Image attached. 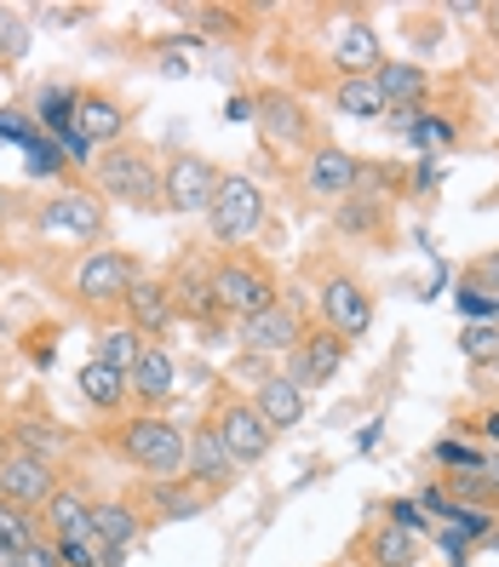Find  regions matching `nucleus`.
Here are the masks:
<instances>
[{
	"label": "nucleus",
	"mask_w": 499,
	"mask_h": 567,
	"mask_svg": "<svg viewBox=\"0 0 499 567\" xmlns=\"http://www.w3.org/2000/svg\"><path fill=\"white\" fill-rule=\"evenodd\" d=\"M52 493H58V471L47 458H29V453L0 458V498H7V505L29 511V505H47Z\"/></svg>",
	"instance_id": "9d476101"
},
{
	"label": "nucleus",
	"mask_w": 499,
	"mask_h": 567,
	"mask_svg": "<svg viewBox=\"0 0 499 567\" xmlns=\"http://www.w3.org/2000/svg\"><path fill=\"white\" fill-rule=\"evenodd\" d=\"M459 355L471 367H499V327L493 321H471L459 332Z\"/></svg>",
	"instance_id": "c756f323"
},
{
	"label": "nucleus",
	"mask_w": 499,
	"mask_h": 567,
	"mask_svg": "<svg viewBox=\"0 0 499 567\" xmlns=\"http://www.w3.org/2000/svg\"><path fill=\"white\" fill-rule=\"evenodd\" d=\"M379 436H385V424H368V430L356 436V447H361V453H374V447H379Z\"/></svg>",
	"instance_id": "49530a36"
},
{
	"label": "nucleus",
	"mask_w": 499,
	"mask_h": 567,
	"mask_svg": "<svg viewBox=\"0 0 499 567\" xmlns=\"http://www.w3.org/2000/svg\"><path fill=\"white\" fill-rule=\"evenodd\" d=\"M150 505H155L166 522H184V516H202V511L213 505V493L195 487L190 476H184V482H150Z\"/></svg>",
	"instance_id": "5701e85b"
},
{
	"label": "nucleus",
	"mask_w": 499,
	"mask_h": 567,
	"mask_svg": "<svg viewBox=\"0 0 499 567\" xmlns=\"http://www.w3.org/2000/svg\"><path fill=\"white\" fill-rule=\"evenodd\" d=\"M173 305L190 310V316H213V287L195 281V276H179V281H173Z\"/></svg>",
	"instance_id": "c9c22d12"
},
{
	"label": "nucleus",
	"mask_w": 499,
	"mask_h": 567,
	"mask_svg": "<svg viewBox=\"0 0 499 567\" xmlns=\"http://www.w3.org/2000/svg\"><path fill=\"white\" fill-rule=\"evenodd\" d=\"M253 115H258L253 97H230V104H224V121H253Z\"/></svg>",
	"instance_id": "a18cd8bd"
},
{
	"label": "nucleus",
	"mask_w": 499,
	"mask_h": 567,
	"mask_svg": "<svg viewBox=\"0 0 499 567\" xmlns=\"http://www.w3.org/2000/svg\"><path fill=\"white\" fill-rule=\"evenodd\" d=\"M213 189H218V166H213V161H202V155L166 161L161 202L173 207V213H207V207H213Z\"/></svg>",
	"instance_id": "423d86ee"
},
{
	"label": "nucleus",
	"mask_w": 499,
	"mask_h": 567,
	"mask_svg": "<svg viewBox=\"0 0 499 567\" xmlns=\"http://www.w3.org/2000/svg\"><path fill=\"white\" fill-rule=\"evenodd\" d=\"M121 453L139 464V471H150V476H173V471H184V453H190V436L179 424H166V419H132V424H121Z\"/></svg>",
	"instance_id": "7ed1b4c3"
},
{
	"label": "nucleus",
	"mask_w": 499,
	"mask_h": 567,
	"mask_svg": "<svg viewBox=\"0 0 499 567\" xmlns=\"http://www.w3.org/2000/svg\"><path fill=\"white\" fill-rule=\"evenodd\" d=\"M58 561L63 567H104V545L81 533V539H58Z\"/></svg>",
	"instance_id": "e433bc0d"
},
{
	"label": "nucleus",
	"mask_w": 499,
	"mask_h": 567,
	"mask_svg": "<svg viewBox=\"0 0 499 567\" xmlns=\"http://www.w3.org/2000/svg\"><path fill=\"white\" fill-rule=\"evenodd\" d=\"M75 104H81V97H75L70 86H41V92H35V121L52 126V132H63V126L75 121Z\"/></svg>",
	"instance_id": "7c9ffc66"
},
{
	"label": "nucleus",
	"mask_w": 499,
	"mask_h": 567,
	"mask_svg": "<svg viewBox=\"0 0 499 567\" xmlns=\"http://www.w3.org/2000/svg\"><path fill=\"white\" fill-rule=\"evenodd\" d=\"M368 556H374V567H419L425 545L414 539L408 527L385 522V527H374V545H368Z\"/></svg>",
	"instance_id": "a878e982"
},
{
	"label": "nucleus",
	"mask_w": 499,
	"mask_h": 567,
	"mask_svg": "<svg viewBox=\"0 0 499 567\" xmlns=\"http://www.w3.org/2000/svg\"><path fill=\"white\" fill-rule=\"evenodd\" d=\"M356 178H361V161L345 155V150H333V144H322V150L305 161V189H310V195H345Z\"/></svg>",
	"instance_id": "f3484780"
},
{
	"label": "nucleus",
	"mask_w": 499,
	"mask_h": 567,
	"mask_svg": "<svg viewBox=\"0 0 499 567\" xmlns=\"http://www.w3.org/2000/svg\"><path fill=\"white\" fill-rule=\"evenodd\" d=\"M482 436H488V442H499V408H493V413L482 419Z\"/></svg>",
	"instance_id": "09e8293b"
},
{
	"label": "nucleus",
	"mask_w": 499,
	"mask_h": 567,
	"mask_svg": "<svg viewBox=\"0 0 499 567\" xmlns=\"http://www.w3.org/2000/svg\"><path fill=\"white\" fill-rule=\"evenodd\" d=\"M23 52H29V29H23V18H18V12H0V58L18 63Z\"/></svg>",
	"instance_id": "58836bf2"
},
{
	"label": "nucleus",
	"mask_w": 499,
	"mask_h": 567,
	"mask_svg": "<svg viewBox=\"0 0 499 567\" xmlns=\"http://www.w3.org/2000/svg\"><path fill=\"white\" fill-rule=\"evenodd\" d=\"M345 367V339L339 332H305V339L293 344V384H322Z\"/></svg>",
	"instance_id": "ddd939ff"
},
{
	"label": "nucleus",
	"mask_w": 499,
	"mask_h": 567,
	"mask_svg": "<svg viewBox=\"0 0 499 567\" xmlns=\"http://www.w3.org/2000/svg\"><path fill=\"white\" fill-rule=\"evenodd\" d=\"M207 287H213V310L242 316V321L276 305V281L264 276L258 264H247V258H224L218 270L207 276Z\"/></svg>",
	"instance_id": "20e7f679"
},
{
	"label": "nucleus",
	"mask_w": 499,
	"mask_h": 567,
	"mask_svg": "<svg viewBox=\"0 0 499 567\" xmlns=\"http://www.w3.org/2000/svg\"><path fill=\"white\" fill-rule=\"evenodd\" d=\"M374 81L385 92V110H419V97L430 86V75L419 70V63H379Z\"/></svg>",
	"instance_id": "4be33fe9"
},
{
	"label": "nucleus",
	"mask_w": 499,
	"mask_h": 567,
	"mask_svg": "<svg viewBox=\"0 0 499 567\" xmlns=\"http://www.w3.org/2000/svg\"><path fill=\"white\" fill-rule=\"evenodd\" d=\"M126 316H132V327H139V332H166V327L179 321L173 287H161V281L139 276V281H132V292H126Z\"/></svg>",
	"instance_id": "dca6fc26"
},
{
	"label": "nucleus",
	"mask_w": 499,
	"mask_h": 567,
	"mask_svg": "<svg viewBox=\"0 0 499 567\" xmlns=\"http://www.w3.org/2000/svg\"><path fill=\"white\" fill-rule=\"evenodd\" d=\"M144 355V332L139 327H110L104 339H98V355L92 361H104V367H115V373H132V361Z\"/></svg>",
	"instance_id": "cd10ccee"
},
{
	"label": "nucleus",
	"mask_w": 499,
	"mask_h": 567,
	"mask_svg": "<svg viewBox=\"0 0 499 567\" xmlns=\"http://www.w3.org/2000/svg\"><path fill=\"white\" fill-rule=\"evenodd\" d=\"M0 567H18V556H0Z\"/></svg>",
	"instance_id": "864d4df0"
},
{
	"label": "nucleus",
	"mask_w": 499,
	"mask_h": 567,
	"mask_svg": "<svg viewBox=\"0 0 499 567\" xmlns=\"http://www.w3.org/2000/svg\"><path fill=\"white\" fill-rule=\"evenodd\" d=\"M253 121H264V132H271V144H282V150H293V144H305V132H310L305 110H298L293 97H282V92H271V97H258V115H253Z\"/></svg>",
	"instance_id": "412c9836"
},
{
	"label": "nucleus",
	"mask_w": 499,
	"mask_h": 567,
	"mask_svg": "<svg viewBox=\"0 0 499 567\" xmlns=\"http://www.w3.org/2000/svg\"><path fill=\"white\" fill-rule=\"evenodd\" d=\"M333 567H368V561H350V556H345V561H333Z\"/></svg>",
	"instance_id": "3c124183"
},
{
	"label": "nucleus",
	"mask_w": 499,
	"mask_h": 567,
	"mask_svg": "<svg viewBox=\"0 0 499 567\" xmlns=\"http://www.w3.org/2000/svg\"><path fill=\"white\" fill-rule=\"evenodd\" d=\"M213 430H218V442L230 447L236 464H258L264 453H271V436H276V430L253 413V402H218Z\"/></svg>",
	"instance_id": "6e6552de"
},
{
	"label": "nucleus",
	"mask_w": 499,
	"mask_h": 567,
	"mask_svg": "<svg viewBox=\"0 0 499 567\" xmlns=\"http://www.w3.org/2000/svg\"><path fill=\"white\" fill-rule=\"evenodd\" d=\"M132 281H139V264H132L126 252H115V247L86 252V258L75 264V276H70V287H75L81 305H126Z\"/></svg>",
	"instance_id": "39448f33"
},
{
	"label": "nucleus",
	"mask_w": 499,
	"mask_h": 567,
	"mask_svg": "<svg viewBox=\"0 0 499 567\" xmlns=\"http://www.w3.org/2000/svg\"><path fill=\"white\" fill-rule=\"evenodd\" d=\"M454 138H459V126H454L448 115H430V110H419L414 126H408V144H414V150H442V144H454Z\"/></svg>",
	"instance_id": "473e14b6"
},
{
	"label": "nucleus",
	"mask_w": 499,
	"mask_h": 567,
	"mask_svg": "<svg viewBox=\"0 0 499 567\" xmlns=\"http://www.w3.org/2000/svg\"><path fill=\"white\" fill-rule=\"evenodd\" d=\"M333 63H339V70L345 75H374L379 70V35H374V29L368 23H339V41H333Z\"/></svg>",
	"instance_id": "6ab92c4d"
},
{
	"label": "nucleus",
	"mask_w": 499,
	"mask_h": 567,
	"mask_svg": "<svg viewBox=\"0 0 499 567\" xmlns=\"http://www.w3.org/2000/svg\"><path fill=\"white\" fill-rule=\"evenodd\" d=\"M92 178H98V189H104L110 202H121V207H155V202H161L155 161H150L144 150H132V144H110L104 155L92 161Z\"/></svg>",
	"instance_id": "f257e3e1"
},
{
	"label": "nucleus",
	"mask_w": 499,
	"mask_h": 567,
	"mask_svg": "<svg viewBox=\"0 0 499 567\" xmlns=\"http://www.w3.org/2000/svg\"><path fill=\"white\" fill-rule=\"evenodd\" d=\"M322 321L327 332H339V339H361V332L374 327V298L356 276H327L322 281Z\"/></svg>",
	"instance_id": "0eeeda50"
},
{
	"label": "nucleus",
	"mask_w": 499,
	"mask_h": 567,
	"mask_svg": "<svg viewBox=\"0 0 499 567\" xmlns=\"http://www.w3.org/2000/svg\"><path fill=\"white\" fill-rule=\"evenodd\" d=\"M18 567H63V561H58V545H41V539H35V545L18 556Z\"/></svg>",
	"instance_id": "79ce46f5"
},
{
	"label": "nucleus",
	"mask_w": 499,
	"mask_h": 567,
	"mask_svg": "<svg viewBox=\"0 0 499 567\" xmlns=\"http://www.w3.org/2000/svg\"><path fill=\"white\" fill-rule=\"evenodd\" d=\"M236 471H242V464L230 458V447L218 442V430H213V424L195 430L190 453H184V476H190L195 487H207V493H224L230 482H236Z\"/></svg>",
	"instance_id": "9b49d317"
},
{
	"label": "nucleus",
	"mask_w": 499,
	"mask_h": 567,
	"mask_svg": "<svg viewBox=\"0 0 499 567\" xmlns=\"http://www.w3.org/2000/svg\"><path fill=\"white\" fill-rule=\"evenodd\" d=\"M92 539L104 545V567H121L139 545V511L132 505H92Z\"/></svg>",
	"instance_id": "4468645a"
},
{
	"label": "nucleus",
	"mask_w": 499,
	"mask_h": 567,
	"mask_svg": "<svg viewBox=\"0 0 499 567\" xmlns=\"http://www.w3.org/2000/svg\"><path fill=\"white\" fill-rule=\"evenodd\" d=\"M437 458H442V464H459V471H477V453L465 447V442H442V447H437Z\"/></svg>",
	"instance_id": "37998d69"
},
{
	"label": "nucleus",
	"mask_w": 499,
	"mask_h": 567,
	"mask_svg": "<svg viewBox=\"0 0 499 567\" xmlns=\"http://www.w3.org/2000/svg\"><path fill=\"white\" fill-rule=\"evenodd\" d=\"M488 550H499V522H493V533H488V539H482Z\"/></svg>",
	"instance_id": "8fccbe9b"
},
{
	"label": "nucleus",
	"mask_w": 499,
	"mask_h": 567,
	"mask_svg": "<svg viewBox=\"0 0 499 567\" xmlns=\"http://www.w3.org/2000/svg\"><path fill=\"white\" fill-rule=\"evenodd\" d=\"M35 229L41 236H75V241H92L104 229V207L92 202L86 189H63L35 213Z\"/></svg>",
	"instance_id": "1a4fd4ad"
},
{
	"label": "nucleus",
	"mask_w": 499,
	"mask_h": 567,
	"mask_svg": "<svg viewBox=\"0 0 499 567\" xmlns=\"http://www.w3.org/2000/svg\"><path fill=\"white\" fill-rule=\"evenodd\" d=\"M379 218H385V207H379V202H345V207H339V229H345V236L379 229Z\"/></svg>",
	"instance_id": "4c0bfd02"
},
{
	"label": "nucleus",
	"mask_w": 499,
	"mask_h": 567,
	"mask_svg": "<svg viewBox=\"0 0 499 567\" xmlns=\"http://www.w3.org/2000/svg\"><path fill=\"white\" fill-rule=\"evenodd\" d=\"M333 104H339L350 121H379V115H390L374 75H339V86H333Z\"/></svg>",
	"instance_id": "393cba45"
},
{
	"label": "nucleus",
	"mask_w": 499,
	"mask_h": 567,
	"mask_svg": "<svg viewBox=\"0 0 499 567\" xmlns=\"http://www.w3.org/2000/svg\"><path fill=\"white\" fill-rule=\"evenodd\" d=\"M126 384H132L139 402H166V395H173V355H166L161 344H144V355L132 361Z\"/></svg>",
	"instance_id": "aec40b11"
},
{
	"label": "nucleus",
	"mask_w": 499,
	"mask_h": 567,
	"mask_svg": "<svg viewBox=\"0 0 499 567\" xmlns=\"http://www.w3.org/2000/svg\"><path fill=\"white\" fill-rule=\"evenodd\" d=\"M0 138H7V144H29V138H35V126L23 121V110H0Z\"/></svg>",
	"instance_id": "a19ab883"
},
{
	"label": "nucleus",
	"mask_w": 499,
	"mask_h": 567,
	"mask_svg": "<svg viewBox=\"0 0 499 567\" xmlns=\"http://www.w3.org/2000/svg\"><path fill=\"white\" fill-rule=\"evenodd\" d=\"M390 522H396V527H408L414 539H425V533H430V522H425V505H414V498H396V505H390Z\"/></svg>",
	"instance_id": "ea45409f"
},
{
	"label": "nucleus",
	"mask_w": 499,
	"mask_h": 567,
	"mask_svg": "<svg viewBox=\"0 0 499 567\" xmlns=\"http://www.w3.org/2000/svg\"><path fill=\"white\" fill-rule=\"evenodd\" d=\"M488 18H493V35H499V7H488Z\"/></svg>",
	"instance_id": "603ef678"
},
{
	"label": "nucleus",
	"mask_w": 499,
	"mask_h": 567,
	"mask_svg": "<svg viewBox=\"0 0 499 567\" xmlns=\"http://www.w3.org/2000/svg\"><path fill=\"white\" fill-rule=\"evenodd\" d=\"M23 155H29V161H23V173H29V178H52V173H63V150L47 144V138H29Z\"/></svg>",
	"instance_id": "f704fd0d"
},
{
	"label": "nucleus",
	"mask_w": 499,
	"mask_h": 567,
	"mask_svg": "<svg viewBox=\"0 0 499 567\" xmlns=\"http://www.w3.org/2000/svg\"><path fill=\"white\" fill-rule=\"evenodd\" d=\"M258 224H264V195H258V184H253V178H242V173H218L213 207H207V229H213V241L242 247Z\"/></svg>",
	"instance_id": "f03ea898"
},
{
	"label": "nucleus",
	"mask_w": 499,
	"mask_h": 567,
	"mask_svg": "<svg viewBox=\"0 0 499 567\" xmlns=\"http://www.w3.org/2000/svg\"><path fill=\"white\" fill-rule=\"evenodd\" d=\"M47 527H52V545L58 539H81V533H92V505L75 487H58L47 498Z\"/></svg>",
	"instance_id": "b1692460"
},
{
	"label": "nucleus",
	"mask_w": 499,
	"mask_h": 567,
	"mask_svg": "<svg viewBox=\"0 0 499 567\" xmlns=\"http://www.w3.org/2000/svg\"><path fill=\"white\" fill-rule=\"evenodd\" d=\"M298 339H305V327H298V310L293 305H276L271 310H258V316H247L242 321V344L253 350V355H276V350H293Z\"/></svg>",
	"instance_id": "f8f14e48"
},
{
	"label": "nucleus",
	"mask_w": 499,
	"mask_h": 567,
	"mask_svg": "<svg viewBox=\"0 0 499 567\" xmlns=\"http://www.w3.org/2000/svg\"><path fill=\"white\" fill-rule=\"evenodd\" d=\"M454 305H459V316H471V321H493V316H499V292H488L482 281L465 276L459 292H454Z\"/></svg>",
	"instance_id": "72a5a7b5"
},
{
	"label": "nucleus",
	"mask_w": 499,
	"mask_h": 567,
	"mask_svg": "<svg viewBox=\"0 0 499 567\" xmlns=\"http://www.w3.org/2000/svg\"><path fill=\"white\" fill-rule=\"evenodd\" d=\"M75 132H81V138L98 150V144H121V132H126V110L115 104V97L110 92H92V97H81V104H75V121H70Z\"/></svg>",
	"instance_id": "2eb2a0df"
},
{
	"label": "nucleus",
	"mask_w": 499,
	"mask_h": 567,
	"mask_svg": "<svg viewBox=\"0 0 499 567\" xmlns=\"http://www.w3.org/2000/svg\"><path fill=\"white\" fill-rule=\"evenodd\" d=\"M253 413L271 430H293L298 419H305V390H298L293 379H264L253 390Z\"/></svg>",
	"instance_id": "a211bd4d"
},
{
	"label": "nucleus",
	"mask_w": 499,
	"mask_h": 567,
	"mask_svg": "<svg viewBox=\"0 0 499 567\" xmlns=\"http://www.w3.org/2000/svg\"><path fill=\"white\" fill-rule=\"evenodd\" d=\"M471 281H482L488 292H499V247H493V252L477 264V270H471Z\"/></svg>",
	"instance_id": "c03bdc74"
},
{
	"label": "nucleus",
	"mask_w": 499,
	"mask_h": 567,
	"mask_svg": "<svg viewBox=\"0 0 499 567\" xmlns=\"http://www.w3.org/2000/svg\"><path fill=\"white\" fill-rule=\"evenodd\" d=\"M47 23H75L81 18V7H52V12H41Z\"/></svg>",
	"instance_id": "de8ad7c7"
},
{
	"label": "nucleus",
	"mask_w": 499,
	"mask_h": 567,
	"mask_svg": "<svg viewBox=\"0 0 499 567\" xmlns=\"http://www.w3.org/2000/svg\"><path fill=\"white\" fill-rule=\"evenodd\" d=\"M75 384H81V395H86L98 413L121 408V395H126V373H115V367H104V361H86Z\"/></svg>",
	"instance_id": "bb28decb"
},
{
	"label": "nucleus",
	"mask_w": 499,
	"mask_h": 567,
	"mask_svg": "<svg viewBox=\"0 0 499 567\" xmlns=\"http://www.w3.org/2000/svg\"><path fill=\"white\" fill-rule=\"evenodd\" d=\"M12 442H18V453H29V458H47V464H52V453L63 447V436H58L52 424H41V419H18Z\"/></svg>",
	"instance_id": "2f4dec72"
},
{
	"label": "nucleus",
	"mask_w": 499,
	"mask_h": 567,
	"mask_svg": "<svg viewBox=\"0 0 499 567\" xmlns=\"http://www.w3.org/2000/svg\"><path fill=\"white\" fill-rule=\"evenodd\" d=\"M41 539V527H35V516L29 511H18V505H7L0 498V556H23L29 545Z\"/></svg>",
	"instance_id": "c85d7f7f"
}]
</instances>
